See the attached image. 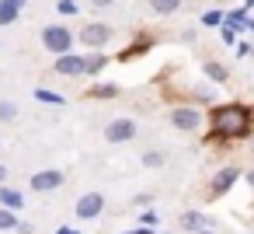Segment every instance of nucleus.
<instances>
[{
    "label": "nucleus",
    "mask_w": 254,
    "mask_h": 234,
    "mask_svg": "<svg viewBox=\"0 0 254 234\" xmlns=\"http://www.w3.org/2000/svg\"><path fill=\"white\" fill-rule=\"evenodd\" d=\"M42 46H46L53 56L70 53V46H73V32H70L66 25H46V28H42Z\"/></svg>",
    "instance_id": "nucleus-2"
},
{
    "label": "nucleus",
    "mask_w": 254,
    "mask_h": 234,
    "mask_svg": "<svg viewBox=\"0 0 254 234\" xmlns=\"http://www.w3.org/2000/svg\"><path fill=\"white\" fill-rule=\"evenodd\" d=\"M112 60L105 56V53H94V56H84V74H101L105 67H108Z\"/></svg>",
    "instance_id": "nucleus-13"
},
{
    "label": "nucleus",
    "mask_w": 254,
    "mask_h": 234,
    "mask_svg": "<svg viewBox=\"0 0 254 234\" xmlns=\"http://www.w3.org/2000/svg\"><path fill=\"white\" fill-rule=\"evenodd\" d=\"M119 95V88L115 84H98V88H91L87 91V98H115Z\"/></svg>",
    "instance_id": "nucleus-17"
},
{
    "label": "nucleus",
    "mask_w": 254,
    "mask_h": 234,
    "mask_svg": "<svg viewBox=\"0 0 254 234\" xmlns=\"http://www.w3.org/2000/svg\"><path fill=\"white\" fill-rule=\"evenodd\" d=\"M195 234H212V231H195Z\"/></svg>",
    "instance_id": "nucleus-29"
},
{
    "label": "nucleus",
    "mask_w": 254,
    "mask_h": 234,
    "mask_svg": "<svg viewBox=\"0 0 254 234\" xmlns=\"http://www.w3.org/2000/svg\"><path fill=\"white\" fill-rule=\"evenodd\" d=\"M18 227V213L7 210V206H0V231H14Z\"/></svg>",
    "instance_id": "nucleus-16"
},
{
    "label": "nucleus",
    "mask_w": 254,
    "mask_h": 234,
    "mask_svg": "<svg viewBox=\"0 0 254 234\" xmlns=\"http://www.w3.org/2000/svg\"><path fill=\"white\" fill-rule=\"evenodd\" d=\"M56 234H77V231H73V227H60Z\"/></svg>",
    "instance_id": "nucleus-26"
},
{
    "label": "nucleus",
    "mask_w": 254,
    "mask_h": 234,
    "mask_svg": "<svg viewBox=\"0 0 254 234\" xmlns=\"http://www.w3.org/2000/svg\"><path fill=\"white\" fill-rule=\"evenodd\" d=\"M132 136H136V122L132 119H115V122L105 126V140L108 143H129Z\"/></svg>",
    "instance_id": "nucleus-6"
},
{
    "label": "nucleus",
    "mask_w": 254,
    "mask_h": 234,
    "mask_svg": "<svg viewBox=\"0 0 254 234\" xmlns=\"http://www.w3.org/2000/svg\"><path fill=\"white\" fill-rule=\"evenodd\" d=\"M101 210H105V196L101 192H84L77 199V217L80 220H94V217H101Z\"/></svg>",
    "instance_id": "nucleus-7"
},
{
    "label": "nucleus",
    "mask_w": 254,
    "mask_h": 234,
    "mask_svg": "<svg viewBox=\"0 0 254 234\" xmlns=\"http://www.w3.org/2000/svg\"><path fill=\"white\" fill-rule=\"evenodd\" d=\"M237 178H240V171H237V168H219V171L212 175V182H209V196H212V199L226 196V192L237 185Z\"/></svg>",
    "instance_id": "nucleus-5"
},
{
    "label": "nucleus",
    "mask_w": 254,
    "mask_h": 234,
    "mask_svg": "<svg viewBox=\"0 0 254 234\" xmlns=\"http://www.w3.org/2000/svg\"><path fill=\"white\" fill-rule=\"evenodd\" d=\"M209 133H205V143H230V140H244L254 126V112L240 102H230V105H216L212 116H209Z\"/></svg>",
    "instance_id": "nucleus-1"
},
{
    "label": "nucleus",
    "mask_w": 254,
    "mask_h": 234,
    "mask_svg": "<svg viewBox=\"0 0 254 234\" xmlns=\"http://www.w3.org/2000/svg\"><path fill=\"white\" fill-rule=\"evenodd\" d=\"M18 14H21L18 7H11L7 0H0V28H4V25H14V21H18Z\"/></svg>",
    "instance_id": "nucleus-14"
},
{
    "label": "nucleus",
    "mask_w": 254,
    "mask_h": 234,
    "mask_svg": "<svg viewBox=\"0 0 254 234\" xmlns=\"http://www.w3.org/2000/svg\"><path fill=\"white\" fill-rule=\"evenodd\" d=\"M202 70H205V77H212L216 84H226V77H230V74H226V67H223V63H216V60H202Z\"/></svg>",
    "instance_id": "nucleus-12"
},
{
    "label": "nucleus",
    "mask_w": 254,
    "mask_h": 234,
    "mask_svg": "<svg viewBox=\"0 0 254 234\" xmlns=\"http://www.w3.org/2000/svg\"><path fill=\"white\" fill-rule=\"evenodd\" d=\"M53 70H56L60 77H80V74H84V56H77V53H60V60L53 63Z\"/></svg>",
    "instance_id": "nucleus-8"
},
{
    "label": "nucleus",
    "mask_w": 254,
    "mask_h": 234,
    "mask_svg": "<svg viewBox=\"0 0 254 234\" xmlns=\"http://www.w3.org/2000/svg\"><path fill=\"white\" fill-rule=\"evenodd\" d=\"M112 25H105V21H91V25H84L80 28V42L84 46H91V49H101V46H108L112 42Z\"/></svg>",
    "instance_id": "nucleus-3"
},
{
    "label": "nucleus",
    "mask_w": 254,
    "mask_h": 234,
    "mask_svg": "<svg viewBox=\"0 0 254 234\" xmlns=\"http://www.w3.org/2000/svg\"><path fill=\"white\" fill-rule=\"evenodd\" d=\"M0 147H4V143H0Z\"/></svg>",
    "instance_id": "nucleus-30"
},
{
    "label": "nucleus",
    "mask_w": 254,
    "mask_h": 234,
    "mask_svg": "<svg viewBox=\"0 0 254 234\" xmlns=\"http://www.w3.org/2000/svg\"><path fill=\"white\" fill-rule=\"evenodd\" d=\"M18 116V105L14 102H0V122H11Z\"/></svg>",
    "instance_id": "nucleus-21"
},
{
    "label": "nucleus",
    "mask_w": 254,
    "mask_h": 234,
    "mask_svg": "<svg viewBox=\"0 0 254 234\" xmlns=\"http://www.w3.org/2000/svg\"><path fill=\"white\" fill-rule=\"evenodd\" d=\"M35 98H39V102H46V105H66V102H63V95L46 91V88H35Z\"/></svg>",
    "instance_id": "nucleus-18"
},
{
    "label": "nucleus",
    "mask_w": 254,
    "mask_h": 234,
    "mask_svg": "<svg viewBox=\"0 0 254 234\" xmlns=\"http://www.w3.org/2000/svg\"><path fill=\"white\" fill-rule=\"evenodd\" d=\"M119 0H91V7H98V11H105V7H115Z\"/></svg>",
    "instance_id": "nucleus-24"
},
{
    "label": "nucleus",
    "mask_w": 254,
    "mask_h": 234,
    "mask_svg": "<svg viewBox=\"0 0 254 234\" xmlns=\"http://www.w3.org/2000/svg\"><path fill=\"white\" fill-rule=\"evenodd\" d=\"M7 4H11V7H18V11H21V7H25V4H28V0H7Z\"/></svg>",
    "instance_id": "nucleus-25"
},
{
    "label": "nucleus",
    "mask_w": 254,
    "mask_h": 234,
    "mask_svg": "<svg viewBox=\"0 0 254 234\" xmlns=\"http://www.w3.org/2000/svg\"><path fill=\"white\" fill-rule=\"evenodd\" d=\"M247 182H251V189H254V171H247Z\"/></svg>",
    "instance_id": "nucleus-28"
},
{
    "label": "nucleus",
    "mask_w": 254,
    "mask_h": 234,
    "mask_svg": "<svg viewBox=\"0 0 254 234\" xmlns=\"http://www.w3.org/2000/svg\"><path fill=\"white\" fill-rule=\"evenodd\" d=\"M60 185H63V171L60 168H46V171H35L32 175V189L35 192H53Z\"/></svg>",
    "instance_id": "nucleus-9"
},
{
    "label": "nucleus",
    "mask_w": 254,
    "mask_h": 234,
    "mask_svg": "<svg viewBox=\"0 0 254 234\" xmlns=\"http://www.w3.org/2000/svg\"><path fill=\"white\" fill-rule=\"evenodd\" d=\"M0 206H7V210H21L25 206V199H21V192L18 189H7V185H0Z\"/></svg>",
    "instance_id": "nucleus-11"
},
{
    "label": "nucleus",
    "mask_w": 254,
    "mask_h": 234,
    "mask_svg": "<svg viewBox=\"0 0 254 234\" xmlns=\"http://www.w3.org/2000/svg\"><path fill=\"white\" fill-rule=\"evenodd\" d=\"M181 224H185V231H202V227H205V217H202V213H185Z\"/></svg>",
    "instance_id": "nucleus-19"
},
{
    "label": "nucleus",
    "mask_w": 254,
    "mask_h": 234,
    "mask_svg": "<svg viewBox=\"0 0 254 234\" xmlns=\"http://www.w3.org/2000/svg\"><path fill=\"white\" fill-rule=\"evenodd\" d=\"M56 11H60V14H77L80 7L73 4V0H56Z\"/></svg>",
    "instance_id": "nucleus-22"
},
{
    "label": "nucleus",
    "mask_w": 254,
    "mask_h": 234,
    "mask_svg": "<svg viewBox=\"0 0 254 234\" xmlns=\"http://www.w3.org/2000/svg\"><path fill=\"white\" fill-rule=\"evenodd\" d=\"M150 7H153V14H174L181 7V0H150Z\"/></svg>",
    "instance_id": "nucleus-15"
},
{
    "label": "nucleus",
    "mask_w": 254,
    "mask_h": 234,
    "mask_svg": "<svg viewBox=\"0 0 254 234\" xmlns=\"http://www.w3.org/2000/svg\"><path fill=\"white\" fill-rule=\"evenodd\" d=\"M164 161H167V157H164L160 150H150V154H143V168H164Z\"/></svg>",
    "instance_id": "nucleus-20"
},
{
    "label": "nucleus",
    "mask_w": 254,
    "mask_h": 234,
    "mask_svg": "<svg viewBox=\"0 0 254 234\" xmlns=\"http://www.w3.org/2000/svg\"><path fill=\"white\" fill-rule=\"evenodd\" d=\"M171 126L181 129V133H191V129L202 126V112L191 109V105H178V109H171Z\"/></svg>",
    "instance_id": "nucleus-4"
},
{
    "label": "nucleus",
    "mask_w": 254,
    "mask_h": 234,
    "mask_svg": "<svg viewBox=\"0 0 254 234\" xmlns=\"http://www.w3.org/2000/svg\"><path fill=\"white\" fill-rule=\"evenodd\" d=\"M4 178H7V168H4V164H0V185H4Z\"/></svg>",
    "instance_id": "nucleus-27"
},
{
    "label": "nucleus",
    "mask_w": 254,
    "mask_h": 234,
    "mask_svg": "<svg viewBox=\"0 0 254 234\" xmlns=\"http://www.w3.org/2000/svg\"><path fill=\"white\" fill-rule=\"evenodd\" d=\"M150 46H153V42H150L146 35H136V42H132L129 49H122V53H119L115 60H119V63H132V60H139V56H146V53H150Z\"/></svg>",
    "instance_id": "nucleus-10"
},
{
    "label": "nucleus",
    "mask_w": 254,
    "mask_h": 234,
    "mask_svg": "<svg viewBox=\"0 0 254 234\" xmlns=\"http://www.w3.org/2000/svg\"><path fill=\"white\" fill-rule=\"evenodd\" d=\"M202 25H223V14L219 11H205L202 14Z\"/></svg>",
    "instance_id": "nucleus-23"
}]
</instances>
